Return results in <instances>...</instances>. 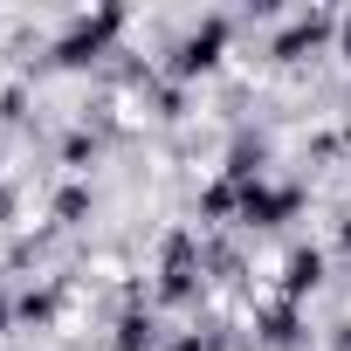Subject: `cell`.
I'll use <instances>...</instances> for the list:
<instances>
[{"label":"cell","instance_id":"1","mask_svg":"<svg viewBox=\"0 0 351 351\" xmlns=\"http://www.w3.org/2000/svg\"><path fill=\"white\" fill-rule=\"evenodd\" d=\"M344 56H351V21H344Z\"/></svg>","mask_w":351,"mask_h":351}]
</instances>
